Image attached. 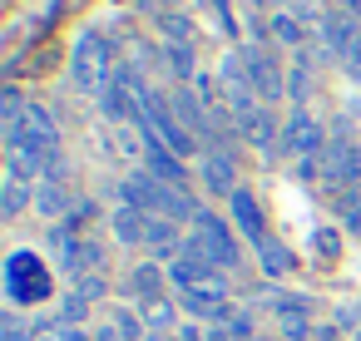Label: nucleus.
<instances>
[{"label":"nucleus","mask_w":361,"mask_h":341,"mask_svg":"<svg viewBox=\"0 0 361 341\" xmlns=\"http://www.w3.org/2000/svg\"><path fill=\"white\" fill-rule=\"evenodd\" d=\"M169 277H173V282L188 292V287H203V282H213V277H223V272H218V267H213V262L198 252V242H188V247H183L173 262H169Z\"/></svg>","instance_id":"nucleus-10"},{"label":"nucleus","mask_w":361,"mask_h":341,"mask_svg":"<svg viewBox=\"0 0 361 341\" xmlns=\"http://www.w3.org/2000/svg\"><path fill=\"white\" fill-rule=\"evenodd\" d=\"M60 262H65V272H70L75 282H80V277H94V272H99V247H94V242H75Z\"/></svg>","instance_id":"nucleus-19"},{"label":"nucleus","mask_w":361,"mask_h":341,"mask_svg":"<svg viewBox=\"0 0 361 341\" xmlns=\"http://www.w3.org/2000/svg\"><path fill=\"white\" fill-rule=\"evenodd\" d=\"M203 188L208 193H238V168H233V159L228 154H208L203 159Z\"/></svg>","instance_id":"nucleus-16"},{"label":"nucleus","mask_w":361,"mask_h":341,"mask_svg":"<svg viewBox=\"0 0 361 341\" xmlns=\"http://www.w3.org/2000/svg\"><path fill=\"white\" fill-rule=\"evenodd\" d=\"M312 252H317L322 262H336V252H341V237H336L331 228H317V232H312Z\"/></svg>","instance_id":"nucleus-25"},{"label":"nucleus","mask_w":361,"mask_h":341,"mask_svg":"<svg viewBox=\"0 0 361 341\" xmlns=\"http://www.w3.org/2000/svg\"><path fill=\"white\" fill-rule=\"evenodd\" d=\"M173 341H188V336H173Z\"/></svg>","instance_id":"nucleus-39"},{"label":"nucleus","mask_w":361,"mask_h":341,"mask_svg":"<svg viewBox=\"0 0 361 341\" xmlns=\"http://www.w3.org/2000/svg\"><path fill=\"white\" fill-rule=\"evenodd\" d=\"M30 104L20 99V89H0V124H16Z\"/></svg>","instance_id":"nucleus-26"},{"label":"nucleus","mask_w":361,"mask_h":341,"mask_svg":"<svg viewBox=\"0 0 361 341\" xmlns=\"http://www.w3.org/2000/svg\"><path fill=\"white\" fill-rule=\"evenodd\" d=\"M218 85H223V104L243 119V114H252L257 104V89H252V80H247V70H243V55H228L223 60V70H218Z\"/></svg>","instance_id":"nucleus-7"},{"label":"nucleus","mask_w":361,"mask_h":341,"mask_svg":"<svg viewBox=\"0 0 361 341\" xmlns=\"http://www.w3.org/2000/svg\"><path fill=\"white\" fill-rule=\"evenodd\" d=\"M85 311H90V302H80V297L70 292V297H65V311H60V321H70V326H75V321H85Z\"/></svg>","instance_id":"nucleus-31"},{"label":"nucleus","mask_w":361,"mask_h":341,"mask_svg":"<svg viewBox=\"0 0 361 341\" xmlns=\"http://www.w3.org/2000/svg\"><path fill=\"white\" fill-rule=\"evenodd\" d=\"M55 287H50V272L35 252H11L6 257V297L16 306H30V302H45Z\"/></svg>","instance_id":"nucleus-3"},{"label":"nucleus","mask_w":361,"mask_h":341,"mask_svg":"<svg viewBox=\"0 0 361 341\" xmlns=\"http://www.w3.org/2000/svg\"><path fill=\"white\" fill-rule=\"evenodd\" d=\"M30 341H85V331H80V326H70V321H40Z\"/></svg>","instance_id":"nucleus-24"},{"label":"nucleus","mask_w":361,"mask_h":341,"mask_svg":"<svg viewBox=\"0 0 361 341\" xmlns=\"http://www.w3.org/2000/svg\"><path fill=\"white\" fill-rule=\"evenodd\" d=\"M25 198H30V193H25V178H16V173H11V178H6V188H0V213L16 218V213L25 208Z\"/></svg>","instance_id":"nucleus-23"},{"label":"nucleus","mask_w":361,"mask_h":341,"mask_svg":"<svg viewBox=\"0 0 361 341\" xmlns=\"http://www.w3.org/2000/svg\"><path fill=\"white\" fill-rule=\"evenodd\" d=\"M75 297H80V302H99V297H104V277H99V272H94V277H80V282H75Z\"/></svg>","instance_id":"nucleus-28"},{"label":"nucleus","mask_w":361,"mask_h":341,"mask_svg":"<svg viewBox=\"0 0 361 341\" xmlns=\"http://www.w3.org/2000/svg\"><path fill=\"white\" fill-rule=\"evenodd\" d=\"M238 134H243L247 144H257V149H272V144H282V134H277V119H272L267 109H252V114H243V119H238Z\"/></svg>","instance_id":"nucleus-15"},{"label":"nucleus","mask_w":361,"mask_h":341,"mask_svg":"<svg viewBox=\"0 0 361 341\" xmlns=\"http://www.w3.org/2000/svg\"><path fill=\"white\" fill-rule=\"evenodd\" d=\"M35 208H40L45 218H60V213L70 208V188H65V173H50V178H40V188H35Z\"/></svg>","instance_id":"nucleus-17"},{"label":"nucleus","mask_w":361,"mask_h":341,"mask_svg":"<svg viewBox=\"0 0 361 341\" xmlns=\"http://www.w3.org/2000/svg\"><path fill=\"white\" fill-rule=\"evenodd\" d=\"M183 306L193 316H228V287H223V277H213L203 287H188L183 292Z\"/></svg>","instance_id":"nucleus-12"},{"label":"nucleus","mask_w":361,"mask_h":341,"mask_svg":"<svg viewBox=\"0 0 361 341\" xmlns=\"http://www.w3.org/2000/svg\"><path fill=\"white\" fill-rule=\"evenodd\" d=\"M149 326H159V331H164V326H173V306H169L164 297H159V302H149Z\"/></svg>","instance_id":"nucleus-30"},{"label":"nucleus","mask_w":361,"mask_h":341,"mask_svg":"<svg viewBox=\"0 0 361 341\" xmlns=\"http://www.w3.org/2000/svg\"><path fill=\"white\" fill-rule=\"evenodd\" d=\"M144 247H154L159 257H178V228L169 218H149V232H144Z\"/></svg>","instance_id":"nucleus-18"},{"label":"nucleus","mask_w":361,"mask_h":341,"mask_svg":"<svg viewBox=\"0 0 361 341\" xmlns=\"http://www.w3.org/2000/svg\"><path fill=\"white\" fill-rule=\"evenodd\" d=\"M228 203H233V218H238V228H243V232H247V237L262 247V242H267V228H262V208H257V198H252L247 188H238Z\"/></svg>","instance_id":"nucleus-14"},{"label":"nucleus","mask_w":361,"mask_h":341,"mask_svg":"<svg viewBox=\"0 0 361 341\" xmlns=\"http://www.w3.org/2000/svg\"><path fill=\"white\" fill-rule=\"evenodd\" d=\"M114 326L124 331V341H139V316H134V311H119V316H114Z\"/></svg>","instance_id":"nucleus-33"},{"label":"nucleus","mask_w":361,"mask_h":341,"mask_svg":"<svg viewBox=\"0 0 361 341\" xmlns=\"http://www.w3.org/2000/svg\"><path fill=\"white\" fill-rule=\"evenodd\" d=\"M272 35H277V40H287V45H297V40H302V30H297V20H292V16H272Z\"/></svg>","instance_id":"nucleus-29"},{"label":"nucleus","mask_w":361,"mask_h":341,"mask_svg":"<svg viewBox=\"0 0 361 341\" xmlns=\"http://www.w3.org/2000/svg\"><path fill=\"white\" fill-rule=\"evenodd\" d=\"M307 341H331V331H326V326H317V331H312Z\"/></svg>","instance_id":"nucleus-37"},{"label":"nucleus","mask_w":361,"mask_h":341,"mask_svg":"<svg viewBox=\"0 0 361 341\" xmlns=\"http://www.w3.org/2000/svg\"><path fill=\"white\" fill-rule=\"evenodd\" d=\"M272 311H277V331L282 336H292V341H307L312 336V302L307 297H277Z\"/></svg>","instance_id":"nucleus-11"},{"label":"nucleus","mask_w":361,"mask_h":341,"mask_svg":"<svg viewBox=\"0 0 361 341\" xmlns=\"http://www.w3.org/2000/svg\"><path fill=\"white\" fill-rule=\"evenodd\" d=\"M6 149H30V154H40V159H60L55 119H50L40 104H30L16 124H6Z\"/></svg>","instance_id":"nucleus-4"},{"label":"nucleus","mask_w":361,"mask_h":341,"mask_svg":"<svg viewBox=\"0 0 361 341\" xmlns=\"http://www.w3.org/2000/svg\"><path fill=\"white\" fill-rule=\"evenodd\" d=\"M75 85L85 89V94H104L109 89V80H114V50H109V40L99 35V30H85L80 35V45H75Z\"/></svg>","instance_id":"nucleus-2"},{"label":"nucleus","mask_w":361,"mask_h":341,"mask_svg":"<svg viewBox=\"0 0 361 341\" xmlns=\"http://www.w3.org/2000/svg\"><path fill=\"white\" fill-rule=\"evenodd\" d=\"M257 257H262V272H267V277H282V272H292V252H287L282 242H272V237L257 247Z\"/></svg>","instance_id":"nucleus-22"},{"label":"nucleus","mask_w":361,"mask_h":341,"mask_svg":"<svg viewBox=\"0 0 361 341\" xmlns=\"http://www.w3.org/2000/svg\"><path fill=\"white\" fill-rule=\"evenodd\" d=\"M144 168H149L159 183H173V188H183V178H188L183 159H178L173 149H164V144H149V154H144Z\"/></svg>","instance_id":"nucleus-13"},{"label":"nucleus","mask_w":361,"mask_h":341,"mask_svg":"<svg viewBox=\"0 0 361 341\" xmlns=\"http://www.w3.org/2000/svg\"><path fill=\"white\" fill-rule=\"evenodd\" d=\"M114 232H119V242H144V232H149V213H139V208H119L114 213Z\"/></svg>","instance_id":"nucleus-20"},{"label":"nucleus","mask_w":361,"mask_h":341,"mask_svg":"<svg viewBox=\"0 0 361 341\" xmlns=\"http://www.w3.org/2000/svg\"><path fill=\"white\" fill-rule=\"evenodd\" d=\"M169 65H173L178 75H188V70H193V55H188V45H173V50H169Z\"/></svg>","instance_id":"nucleus-32"},{"label":"nucleus","mask_w":361,"mask_h":341,"mask_svg":"<svg viewBox=\"0 0 361 341\" xmlns=\"http://www.w3.org/2000/svg\"><path fill=\"white\" fill-rule=\"evenodd\" d=\"M164 30H169L173 40H188V20H183V16H169V20H164Z\"/></svg>","instance_id":"nucleus-35"},{"label":"nucleus","mask_w":361,"mask_h":341,"mask_svg":"<svg viewBox=\"0 0 361 341\" xmlns=\"http://www.w3.org/2000/svg\"><path fill=\"white\" fill-rule=\"evenodd\" d=\"M287 94H292V99H307V65H297V75H292Z\"/></svg>","instance_id":"nucleus-34"},{"label":"nucleus","mask_w":361,"mask_h":341,"mask_svg":"<svg viewBox=\"0 0 361 341\" xmlns=\"http://www.w3.org/2000/svg\"><path fill=\"white\" fill-rule=\"evenodd\" d=\"M129 292H139V297L159 302V297H164V277H159V267H154V262L134 267V277H129Z\"/></svg>","instance_id":"nucleus-21"},{"label":"nucleus","mask_w":361,"mask_h":341,"mask_svg":"<svg viewBox=\"0 0 361 341\" xmlns=\"http://www.w3.org/2000/svg\"><path fill=\"white\" fill-rule=\"evenodd\" d=\"M331 6H341V11H346V16H351V11H356V6H361V0H331Z\"/></svg>","instance_id":"nucleus-38"},{"label":"nucleus","mask_w":361,"mask_h":341,"mask_svg":"<svg viewBox=\"0 0 361 341\" xmlns=\"http://www.w3.org/2000/svg\"><path fill=\"white\" fill-rule=\"evenodd\" d=\"M238 55H243V70H247V80H252V89H257L262 99L287 94V80H282V70H277V60H272L267 50L247 45V50H238Z\"/></svg>","instance_id":"nucleus-8"},{"label":"nucleus","mask_w":361,"mask_h":341,"mask_svg":"<svg viewBox=\"0 0 361 341\" xmlns=\"http://www.w3.org/2000/svg\"><path fill=\"white\" fill-rule=\"evenodd\" d=\"M94 341H124V331H119V326H114V321H109V326H104V331H99V336H94Z\"/></svg>","instance_id":"nucleus-36"},{"label":"nucleus","mask_w":361,"mask_h":341,"mask_svg":"<svg viewBox=\"0 0 361 341\" xmlns=\"http://www.w3.org/2000/svg\"><path fill=\"white\" fill-rule=\"evenodd\" d=\"M193 242H198V252H203L218 272L238 262V242H233L228 223H223V218H213V213H198V218H193Z\"/></svg>","instance_id":"nucleus-6"},{"label":"nucleus","mask_w":361,"mask_h":341,"mask_svg":"<svg viewBox=\"0 0 361 341\" xmlns=\"http://www.w3.org/2000/svg\"><path fill=\"white\" fill-rule=\"evenodd\" d=\"M307 173H322L326 183H356L361 178V139H331L317 159H307Z\"/></svg>","instance_id":"nucleus-5"},{"label":"nucleus","mask_w":361,"mask_h":341,"mask_svg":"<svg viewBox=\"0 0 361 341\" xmlns=\"http://www.w3.org/2000/svg\"><path fill=\"white\" fill-rule=\"evenodd\" d=\"M282 149L287 154H302V159H317L322 149H326V139H322V124L312 119V114H292L287 119V129H282Z\"/></svg>","instance_id":"nucleus-9"},{"label":"nucleus","mask_w":361,"mask_h":341,"mask_svg":"<svg viewBox=\"0 0 361 341\" xmlns=\"http://www.w3.org/2000/svg\"><path fill=\"white\" fill-rule=\"evenodd\" d=\"M119 198H124L129 208L149 213V218H169V223L193 218V198H188L183 188H173V183H159L154 173H134V178H124V183H119Z\"/></svg>","instance_id":"nucleus-1"},{"label":"nucleus","mask_w":361,"mask_h":341,"mask_svg":"<svg viewBox=\"0 0 361 341\" xmlns=\"http://www.w3.org/2000/svg\"><path fill=\"white\" fill-rule=\"evenodd\" d=\"M341 65H346V75H356V80H361V30L341 45Z\"/></svg>","instance_id":"nucleus-27"}]
</instances>
